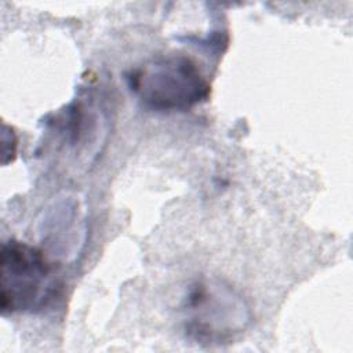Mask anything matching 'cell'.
Here are the masks:
<instances>
[{
  "label": "cell",
  "mask_w": 353,
  "mask_h": 353,
  "mask_svg": "<svg viewBox=\"0 0 353 353\" xmlns=\"http://www.w3.org/2000/svg\"><path fill=\"white\" fill-rule=\"evenodd\" d=\"M0 306L3 314L41 307L52 291L51 266L41 251L10 240L0 252Z\"/></svg>",
  "instance_id": "obj_3"
},
{
  "label": "cell",
  "mask_w": 353,
  "mask_h": 353,
  "mask_svg": "<svg viewBox=\"0 0 353 353\" xmlns=\"http://www.w3.org/2000/svg\"><path fill=\"white\" fill-rule=\"evenodd\" d=\"M131 90L145 106L159 110H185L210 95V84L188 57L153 59L128 76Z\"/></svg>",
  "instance_id": "obj_1"
},
{
  "label": "cell",
  "mask_w": 353,
  "mask_h": 353,
  "mask_svg": "<svg viewBox=\"0 0 353 353\" xmlns=\"http://www.w3.org/2000/svg\"><path fill=\"white\" fill-rule=\"evenodd\" d=\"M186 334L207 345L226 343L244 331L251 320L245 302L219 281H199L185 298Z\"/></svg>",
  "instance_id": "obj_2"
}]
</instances>
